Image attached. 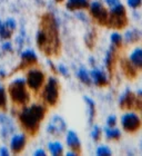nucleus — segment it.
<instances>
[{"label": "nucleus", "mask_w": 142, "mask_h": 156, "mask_svg": "<svg viewBox=\"0 0 142 156\" xmlns=\"http://www.w3.org/2000/svg\"><path fill=\"white\" fill-rule=\"evenodd\" d=\"M129 60L137 69H142V47H138L130 54Z\"/></svg>", "instance_id": "ddd939ff"}, {"label": "nucleus", "mask_w": 142, "mask_h": 156, "mask_svg": "<svg viewBox=\"0 0 142 156\" xmlns=\"http://www.w3.org/2000/svg\"><path fill=\"white\" fill-rule=\"evenodd\" d=\"M8 154H9V152L7 151L6 147H1V148H0V155H2V156H7V155H8Z\"/></svg>", "instance_id": "2f4dec72"}, {"label": "nucleus", "mask_w": 142, "mask_h": 156, "mask_svg": "<svg viewBox=\"0 0 142 156\" xmlns=\"http://www.w3.org/2000/svg\"><path fill=\"white\" fill-rule=\"evenodd\" d=\"M114 46H112L110 50L106 52V68L109 69V72H112V68H113V64H114Z\"/></svg>", "instance_id": "6ab92c4d"}, {"label": "nucleus", "mask_w": 142, "mask_h": 156, "mask_svg": "<svg viewBox=\"0 0 142 156\" xmlns=\"http://www.w3.org/2000/svg\"><path fill=\"white\" fill-rule=\"evenodd\" d=\"M78 77H79V79H80L83 84H86V85L91 84V77L89 76V74H88V72L86 69L81 68L80 70L78 72Z\"/></svg>", "instance_id": "5701e85b"}, {"label": "nucleus", "mask_w": 142, "mask_h": 156, "mask_svg": "<svg viewBox=\"0 0 142 156\" xmlns=\"http://www.w3.org/2000/svg\"><path fill=\"white\" fill-rule=\"evenodd\" d=\"M136 96L130 89H127L120 97L119 105L122 109H131V108L134 107V104H136Z\"/></svg>", "instance_id": "1a4fd4ad"}, {"label": "nucleus", "mask_w": 142, "mask_h": 156, "mask_svg": "<svg viewBox=\"0 0 142 156\" xmlns=\"http://www.w3.org/2000/svg\"><path fill=\"white\" fill-rule=\"evenodd\" d=\"M121 126L128 133H134L142 126L141 118L136 113H126L121 117Z\"/></svg>", "instance_id": "39448f33"}, {"label": "nucleus", "mask_w": 142, "mask_h": 156, "mask_svg": "<svg viewBox=\"0 0 142 156\" xmlns=\"http://www.w3.org/2000/svg\"><path fill=\"white\" fill-rule=\"evenodd\" d=\"M140 111H141V117L140 118H141V124H142V109H140Z\"/></svg>", "instance_id": "58836bf2"}, {"label": "nucleus", "mask_w": 142, "mask_h": 156, "mask_svg": "<svg viewBox=\"0 0 142 156\" xmlns=\"http://www.w3.org/2000/svg\"><path fill=\"white\" fill-rule=\"evenodd\" d=\"M37 44L39 48L47 55H57L60 49V40L55 18L47 13L42 17L40 29L37 35Z\"/></svg>", "instance_id": "f257e3e1"}, {"label": "nucleus", "mask_w": 142, "mask_h": 156, "mask_svg": "<svg viewBox=\"0 0 142 156\" xmlns=\"http://www.w3.org/2000/svg\"><path fill=\"white\" fill-rule=\"evenodd\" d=\"M117 124V117L114 115H111V116L108 117V119H106V125L109 127H114Z\"/></svg>", "instance_id": "c85d7f7f"}, {"label": "nucleus", "mask_w": 142, "mask_h": 156, "mask_svg": "<svg viewBox=\"0 0 142 156\" xmlns=\"http://www.w3.org/2000/svg\"><path fill=\"white\" fill-rule=\"evenodd\" d=\"M26 145V137L23 135H16L12 137L11 143H10V147L13 153H19L23 150V147Z\"/></svg>", "instance_id": "f8f14e48"}, {"label": "nucleus", "mask_w": 142, "mask_h": 156, "mask_svg": "<svg viewBox=\"0 0 142 156\" xmlns=\"http://www.w3.org/2000/svg\"><path fill=\"white\" fill-rule=\"evenodd\" d=\"M45 117V108L40 105H33L29 108H25L20 114V122L23 128L29 133L35 134L38 129L39 123Z\"/></svg>", "instance_id": "f03ea898"}, {"label": "nucleus", "mask_w": 142, "mask_h": 156, "mask_svg": "<svg viewBox=\"0 0 142 156\" xmlns=\"http://www.w3.org/2000/svg\"><path fill=\"white\" fill-rule=\"evenodd\" d=\"M65 129H66L65 122H63V119H62L61 117L59 116L53 117L48 127V132L50 134H53V135H59V134L63 133Z\"/></svg>", "instance_id": "9d476101"}, {"label": "nucleus", "mask_w": 142, "mask_h": 156, "mask_svg": "<svg viewBox=\"0 0 142 156\" xmlns=\"http://www.w3.org/2000/svg\"><path fill=\"white\" fill-rule=\"evenodd\" d=\"M35 155L36 156H45L46 155V152L42 150H39V151H36L35 152Z\"/></svg>", "instance_id": "473e14b6"}, {"label": "nucleus", "mask_w": 142, "mask_h": 156, "mask_svg": "<svg viewBox=\"0 0 142 156\" xmlns=\"http://www.w3.org/2000/svg\"><path fill=\"white\" fill-rule=\"evenodd\" d=\"M104 134H106V137L108 140H119L121 137V132H120L118 128H114V127H106L104 128Z\"/></svg>", "instance_id": "a211bd4d"}, {"label": "nucleus", "mask_w": 142, "mask_h": 156, "mask_svg": "<svg viewBox=\"0 0 142 156\" xmlns=\"http://www.w3.org/2000/svg\"><path fill=\"white\" fill-rule=\"evenodd\" d=\"M59 96V88H58V81L53 77L49 78V81L43 91V98L45 101L48 103L49 105H56L57 101H58Z\"/></svg>", "instance_id": "423d86ee"}, {"label": "nucleus", "mask_w": 142, "mask_h": 156, "mask_svg": "<svg viewBox=\"0 0 142 156\" xmlns=\"http://www.w3.org/2000/svg\"><path fill=\"white\" fill-rule=\"evenodd\" d=\"M139 38H140V34H139V31H136V30L127 31L126 35H124V40H126L128 44H132V42L138 41Z\"/></svg>", "instance_id": "412c9836"}, {"label": "nucleus", "mask_w": 142, "mask_h": 156, "mask_svg": "<svg viewBox=\"0 0 142 156\" xmlns=\"http://www.w3.org/2000/svg\"><path fill=\"white\" fill-rule=\"evenodd\" d=\"M67 144L69 145L71 150L73 151H77V152H80L81 150V144H80V140L78 138L77 134L70 130L67 135Z\"/></svg>", "instance_id": "2eb2a0df"}, {"label": "nucleus", "mask_w": 142, "mask_h": 156, "mask_svg": "<svg viewBox=\"0 0 142 156\" xmlns=\"http://www.w3.org/2000/svg\"><path fill=\"white\" fill-rule=\"evenodd\" d=\"M43 80H45V75L38 69L30 70L27 75V84L33 90H38L43 84Z\"/></svg>", "instance_id": "6e6552de"}, {"label": "nucleus", "mask_w": 142, "mask_h": 156, "mask_svg": "<svg viewBox=\"0 0 142 156\" xmlns=\"http://www.w3.org/2000/svg\"><path fill=\"white\" fill-rule=\"evenodd\" d=\"M90 11L91 15L94 19L97 20L100 25H106L108 23V19H109V13L106 11V9L104 8L100 2L94 1L91 3L90 6Z\"/></svg>", "instance_id": "0eeeda50"}, {"label": "nucleus", "mask_w": 142, "mask_h": 156, "mask_svg": "<svg viewBox=\"0 0 142 156\" xmlns=\"http://www.w3.org/2000/svg\"><path fill=\"white\" fill-rule=\"evenodd\" d=\"M60 73H62L63 75H67V70H66V68L63 66H60Z\"/></svg>", "instance_id": "72a5a7b5"}, {"label": "nucleus", "mask_w": 142, "mask_h": 156, "mask_svg": "<svg viewBox=\"0 0 142 156\" xmlns=\"http://www.w3.org/2000/svg\"><path fill=\"white\" fill-rule=\"evenodd\" d=\"M137 97H139L142 99V89H140V90H138V93H137Z\"/></svg>", "instance_id": "c9c22d12"}, {"label": "nucleus", "mask_w": 142, "mask_h": 156, "mask_svg": "<svg viewBox=\"0 0 142 156\" xmlns=\"http://www.w3.org/2000/svg\"><path fill=\"white\" fill-rule=\"evenodd\" d=\"M121 68H122V72L124 73V75L128 78H134L137 75V68L131 64L130 60H127V59H122L121 60Z\"/></svg>", "instance_id": "4468645a"}, {"label": "nucleus", "mask_w": 142, "mask_h": 156, "mask_svg": "<svg viewBox=\"0 0 142 156\" xmlns=\"http://www.w3.org/2000/svg\"><path fill=\"white\" fill-rule=\"evenodd\" d=\"M67 155L68 156H74V155H77V153H74V152H68Z\"/></svg>", "instance_id": "e433bc0d"}, {"label": "nucleus", "mask_w": 142, "mask_h": 156, "mask_svg": "<svg viewBox=\"0 0 142 156\" xmlns=\"http://www.w3.org/2000/svg\"><path fill=\"white\" fill-rule=\"evenodd\" d=\"M122 41H123V38L122 36L118 33H113L111 35V42H112V46H114L116 48H119L121 47L122 45Z\"/></svg>", "instance_id": "b1692460"}, {"label": "nucleus", "mask_w": 142, "mask_h": 156, "mask_svg": "<svg viewBox=\"0 0 142 156\" xmlns=\"http://www.w3.org/2000/svg\"><path fill=\"white\" fill-rule=\"evenodd\" d=\"M56 1H57V2H62L63 0H56Z\"/></svg>", "instance_id": "4c0bfd02"}, {"label": "nucleus", "mask_w": 142, "mask_h": 156, "mask_svg": "<svg viewBox=\"0 0 142 156\" xmlns=\"http://www.w3.org/2000/svg\"><path fill=\"white\" fill-rule=\"evenodd\" d=\"M97 155L99 156H109L112 154V152H111V150H110L108 146H104V145H102V146H99L97 148Z\"/></svg>", "instance_id": "393cba45"}, {"label": "nucleus", "mask_w": 142, "mask_h": 156, "mask_svg": "<svg viewBox=\"0 0 142 156\" xmlns=\"http://www.w3.org/2000/svg\"><path fill=\"white\" fill-rule=\"evenodd\" d=\"M49 151H50V153L51 155L53 156H58V155H61L62 152H63V147L60 143L58 142H52V143L49 144Z\"/></svg>", "instance_id": "aec40b11"}, {"label": "nucleus", "mask_w": 142, "mask_h": 156, "mask_svg": "<svg viewBox=\"0 0 142 156\" xmlns=\"http://www.w3.org/2000/svg\"><path fill=\"white\" fill-rule=\"evenodd\" d=\"M9 95L16 104L23 105L29 101V94L26 90L25 80L18 78L9 86Z\"/></svg>", "instance_id": "20e7f679"}, {"label": "nucleus", "mask_w": 142, "mask_h": 156, "mask_svg": "<svg viewBox=\"0 0 142 156\" xmlns=\"http://www.w3.org/2000/svg\"><path fill=\"white\" fill-rule=\"evenodd\" d=\"M89 7L88 0H68L67 8L69 10H77V9H84Z\"/></svg>", "instance_id": "f3484780"}, {"label": "nucleus", "mask_w": 142, "mask_h": 156, "mask_svg": "<svg viewBox=\"0 0 142 156\" xmlns=\"http://www.w3.org/2000/svg\"><path fill=\"white\" fill-rule=\"evenodd\" d=\"M3 25H5L9 30H12L16 28V21L13 19H7L6 23H3Z\"/></svg>", "instance_id": "c756f323"}, {"label": "nucleus", "mask_w": 142, "mask_h": 156, "mask_svg": "<svg viewBox=\"0 0 142 156\" xmlns=\"http://www.w3.org/2000/svg\"><path fill=\"white\" fill-rule=\"evenodd\" d=\"M10 48H11V46H10L9 42H7L6 45L3 46V49H5V50H8V49H10Z\"/></svg>", "instance_id": "f704fd0d"}, {"label": "nucleus", "mask_w": 142, "mask_h": 156, "mask_svg": "<svg viewBox=\"0 0 142 156\" xmlns=\"http://www.w3.org/2000/svg\"><path fill=\"white\" fill-rule=\"evenodd\" d=\"M91 79L93 80V83L97 86H106L108 84L106 76L101 70H98V69H94L91 72Z\"/></svg>", "instance_id": "dca6fc26"}, {"label": "nucleus", "mask_w": 142, "mask_h": 156, "mask_svg": "<svg viewBox=\"0 0 142 156\" xmlns=\"http://www.w3.org/2000/svg\"><path fill=\"white\" fill-rule=\"evenodd\" d=\"M36 62H37V56L35 52L32 50H26L21 56V64L18 69H22L25 67L32 65V64H36Z\"/></svg>", "instance_id": "9b49d317"}, {"label": "nucleus", "mask_w": 142, "mask_h": 156, "mask_svg": "<svg viewBox=\"0 0 142 156\" xmlns=\"http://www.w3.org/2000/svg\"><path fill=\"white\" fill-rule=\"evenodd\" d=\"M100 136H101V129L99 126H94L93 127V130H92V138L94 140H100Z\"/></svg>", "instance_id": "cd10ccee"}, {"label": "nucleus", "mask_w": 142, "mask_h": 156, "mask_svg": "<svg viewBox=\"0 0 142 156\" xmlns=\"http://www.w3.org/2000/svg\"><path fill=\"white\" fill-rule=\"evenodd\" d=\"M84 101H87V105H88V108H89V120H90V123L93 120V117L96 115V106H94V101L89 97H84Z\"/></svg>", "instance_id": "4be33fe9"}, {"label": "nucleus", "mask_w": 142, "mask_h": 156, "mask_svg": "<svg viewBox=\"0 0 142 156\" xmlns=\"http://www.w3.org/2000/svg\"><path fill=\"white\" fill-rule=\"evenodd\" d=\"M127 3H128V6L130 8L137 9V8H139L142 5V0H127Z\"/></svg>", "instance_id": "bb28decb"}, {"label": "nucleus", "mask_w": 142, "mask_h": 156, "mask_svg": "<svg viewBox=\"0 0 142 156\" xmlns=\"http://www.w3.org/2000/svg\"><path fill=\"white\" fill-rule=\"evenodd\" d=\"M6 103H7L6 94H5V90H3V88L0 86V108H5V107H6Z\"/></svg>", "instance_id": "a878e982"}, {"label": "nucleus", "mask_w": 142, "mask_h": 156, "mask_svg": "<svg viewBox=\"0 0 142 156\" xmlns=\"http://www.w3.org/2000/svg\"><path fill=\"white\" fill-rule=\"evenodd\" d=\"M141 147H142V142H141Z\"/></svg>", "instance_id": "a19ab883"}, {"label": "nucleus", "mask_w": 142, "mask_h": 156, "mask_svg": "<svg viewBox=\"0 0 142 156\" xmlns=\"http://www.w3.org/2000/svg\"><path fill=\"white\" fill-rule=\"evenodd\" d=\"M106 3H108V6L110 8H113V7H116L117 5H119L120 3V0H104Z\"/></svg>", "instance_id": "7c9ffc66"}, {"label": "nucleus", "mask_w": 142, "mask_h": 156, "mask_svg": "<svg viewBox=\"0 0 142 156\" xmlns=\"http://www.w3.org/2000/svg\"><path fill=\"white\" fill-rule=\"evenodd\" d=\"M128 19H127V11L126 8L121 2L117 5L116 7L111 8V11L109 13L108 25L109 27H112L114 29H122L127 26Z\"/></svg>", "instance_id": "7ed1b4c3"}, {"label": "nucleus", "mask_w": 142, "mask_h": 156, "mask_svg": "<svg viewBox=\"0 0 142 156\" xmlns=\"http://www.w3.org/2000/svg\"><path fill=\"white\" fill-rule=\"evenodd\" d=\"M2 25H3V23H1V21H0V26H2Z\"/></svg>", "instance_id": "ea45409f"}]
</instances>
